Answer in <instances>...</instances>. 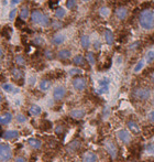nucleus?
I'll return each instance as SVG.
<instances>
[{
	"instance_id": "42",
	"label": "nucleus",
	"mask_w": 154,
	"mask_h": 162,
	"mask_svg": "<svg viewBox=\"0 0 154 162\" xmlns=\"http://www.w3.org/2000/svg\"><path fill=\"white\" fill-rule=\"evenodd\" d=\"M148 119L151 124H154V110H151V112L148 114Z\"/></svg>"
},
{
	"instance_id": "18",
	"label": "nucleus",
	"mask_w": 154,
	"mask_h": 162,
	"mask_svg": "<svg viewBox=\"0 0 154 162\" xmlns=\"http://www.w3.org/2000/svg\"><path fill=\"white\" fill-rule=\"evenodd\" d=\"M65 40H66L65 35L58 33V34H55V35L53 36L52 42H53V44H55V45H61V44H63V43L65 42Z\"/></svg>"
},
{
	"instance_id": "13",
	"label": "nucleus",
	"mask_w": 154,
	"mask_h": 162,
	"mask_svg": "<svg viewBox=\"0 0 154 162\" xmlns=\"http://www.w3.org/2000/svg\"><path fill=\"white\" fill-rule=\"evenodd\" d=\"M105 40H106V43L108 44V45H112L113 42H115V35L112 33V31L111 30H108L107 29L105 31Z\"/></svg>"
},
{
	"instance_id": "14",
	"label": "nucleus",
	"mask_w": 154,
	"mask_h": 162,
	"mask_svg": "<svg viewBox=\"0 0 154 162\" xmlns=\"http://www.w3.org/2000/svg\"><path fill=\"white\" fill-rule=\"evenodd\" d=\"M72 55V52L69 50H66V49H63V50H59L58 53H57V56L59 60H63V61H65V60H68L69 57H71Z\"/></svg>"
},
{
	"instance_id": "38",
	"label": "nucleus",
	"mask_w": 154,
	"mask_h": 162,
	"mask_svg": "<svg viewBox=\"0 0 154 162\" xmlns=\"http://www.w3.org/2000/svg\"><path fill=\"white\" fill-rule=\"evenodd\" d=\"M17 12H18L17 9H11L10 13H9V19H10V20H15L16 19V16H17Z\"/></svg>"
},
{
	"instance_id": "47",
	"label": "nucleus",
	"mask_w": 154,
	"mask_h": 162,
	"mask_svg": "<svg viewBox=\"0 0 154 162\" xmlns=\"http://www.w3.org/2000/svg\"><path fill=\"white\" fill-rule=\"evenodd\" d=\"M15 162H26V160L24 158H22V157H19V158H17Z\"/></svg>"
},
{
	"instance_id": "26",
	"label": "nucleus",
	"mask_w": 154,
	"mask_h": 162,
	"mask_svg": "<svg viewBox=\"0 0 154 162\" xmlns=\"http://www.w3.org/2000/svg\"><path fill=\"white\" fill-rule=\"evenodd\" d=\"M86 61L90 64V65H95V63H96V59H95V54L92 53V52H88L86 54Z\"/></svg>"
},
{
	"instance_id": "35",
	"label": "nucleus",
	"mask_w": 154,
	"mask_h": 162,
	"mask_svg": "<svg viewBox=\"0 0 154 162\" xmlns=\"http://www.w3.org/2000/svg\"><path fill=\"white\" fill-rule=\"evenodd\" d=\"M44 54H45V57L48 60H53L54 59V53L51 50H46Z\"/></svg>"
},
{
	"instance_id": "2",
	"label": "nucleus",
	"mask_w": 154,
	"mask_h": 162,
	"mask_svg": "<svg viewBox=\"0 0 154 162\" xmlns=\"http://www.w3.org/2000/svg\"><path fill=\"white\" fill-rule=\"evenodd\" d=\"M31 20L34 24L41 25L43 28L50 25V18L46 15H44L43 12H41L40 10H34L31 13Z\"/></svg>"
},
{
	"instance_id": "49",
	"label": "nucleus",
	"mask_w": 154,
	"mask_h": 162,
	"mask_svg": "<svg viewBox=\"0 0 154 162\" xmlns=\"http://www.w3.org/2000/svg\"><path fill=\"white\" fill-rule=\"evenodd\" d=\"M150 77H151V82H152L153 84H154V71L151 73V76H150Z\"/></svg>"
},
{
	"instance_id": "48",
	"label": "nucleus",
	"mask_w": 154,
	"mask_h": 162,
	"mask_svg": "<svg viewBox=\"0 0 154 162\" xmlns=\"http://www.w3.org/2000/svg\"><path fill=\"white\" fill-rule=\"evenodd\" d=\"M19 2H20V0H11V6H16Z\"/></svg>"
},
{
	"instance_id": "4",
	"label": "nucleus",
	"mask_w": 154,
	"mask_h": 162,
	"mask_svg": "<svg viewBox=\"0 0 154 162\" xmlns=\"http://www.w3.org/2000/svg\"><path fill=\"white\" fill-rule=\"evenodd\" d=\"M12 158L11 148L7 143L0 142V162H8Z\"/></svg>"
},
{
	"instance_id": "41",
	"label": "nucleus",
	"mask_w": 154,
	"mask_h": 162,
	"mask_svg": "<svg viewBox=\"0 0 154 162\" xmlns=\"http://www.w3.org/2000/svg\"><path fill=\"white\" fill-rule=\"evenodd\" d=\"M52 27H53V29H59L62 27V22H59L58 20H55L52 22Z\"/></svg>"
},
{
	"instance_id": "3",
	"label": "nucleus",
	"mask_w": 154,
	"mask_h": 162,
	"mask_svg": "<svg viewBox=\"0 0 154 162\" xmlns=\"http://www.w3.org/2000/svg\"><path fill=\"white\" fill-rule=\"evenodd\" d=\"M133 97L137 100H141V101H145L150 98L151 96V89L149 87L145 86H141V87H137L134 88L133 93H132Z\"/></svg>"
},
{
	"instance_id": "43",
	"label": "nucleus",
	"mask_w": 154,
	"mask_h": 162,
	"mask_svg": "<svg viewBox=\"0 0 154 162\" xmlns=\"http://www.w3.org/2000/svg\"><path fill=\"white\" fill-rule=\"evenodd\" d=\"M107 92H108V85L101 86V88L98 90V94H104V93H107Z\"/></svg>"
},
{
	"instance_id": "40",
	"label": "nucleus",
	"mask_w": 154,
	"mask_h": 162,
	"mask_svg": "<svg viewBox=\"0 0 154 162\" xmlns=\"http://www.w3.org/2000/svg\"><path fill=\"white\" fill-rule=\"evenodd\" d=\"M69 74H71V75H78V74H82V69L72 68V69H69Z\"/></svg>"
},
{
	"instance_id": "51",
	"label": "nucleus",
	"mask_w": 154,
	"mask_h": 162,
	"mask_svg": "<svg viewBox=\"0 0 154 162\" xmlns=\"http://www.w3.org/2000/svg\"><path fill=\"white\" fill-rule=\"evenodd\" d=\"M1 57H2V50H0V61H1Z\"/></svg>"
},
{
	"instance_id": "37",
	"label": "nucleus",
	"mask_w": 154,
	"mask_h": 162,
	"mask_svg": "<svg viewBox=\"0 0 154 162\" xmlns=\"http://www.w3.org/2000/svg\"><path fill=\"white\" fill-rule=\"evenodd\" d=\"M51 127H52V124L50 121H43L42 122V126H41V128L43 129V130H48V129H50Z\"/></svg>"
},
{
	"instance_id": "50",
	"label": "nucleus",
	"mask_w": 154,
	"mask_h": 162,
	"mask_svg": "<svg viewBox=\"0 0 154 162\" xmlns=\"http://www.w3.org/2000/svg\"><path fill=\"white\" fill-rule=\"evenodd\" d=\"M34 82H35V78H34V77H31V80H30V84H34Z\"/></svg>"
},
{
	"instance_id": "32",
	"label": "nucleus",
	"mask_w": 154,
	"mask_h": 162,
	"mask_svg": "<svg viewBox=\"0 0 154 162\" xmlns=\"http://www.w3.org/2000/svg\"><path fill=\"white\" fill-rule=\"evenodd\" d=\"M143 66H144V61L143 60H140V61L137 63V65L134 66V72H137V73L140 72L143 68Z\"/></svg>"
},
{
	"instance_id": "23",
	"label": "nucleus",
	"mask_w": 154,
	"mask_h": 162,
	"mask_svg": "<svg viewBox=\"0 0 154 162\" xmlns=\"http://www.w3.org/2000/svg\"><path fill=\"white\" fill-rule=\"evenodd\" d=\"M51 84H52V83H51L50 80H42L40 83V89L43 92H46L48 89H50Z\"/></svg>"
},
{
	"instance_id": "25",
	"label": "nucleus",
	"mask_w": 154,
	"mask_h": 162,
	"mask_svg": "<svg viewBox=\"0 0 154 162\" xmlns=\"http://www.w3.org/2000/svg\"><path fill=\"white\" fill-rule=\"evenodd\" d=\"M41 112H42V109L38 105H32L30 107V114L33 116H39L41 114Z\"/></svg>"
},
{
	"instance_id": "1",
	"label": "nucleus",
	"mask_w": 154,
	"mask_h": 162,
	"mask_svg": "<svg viewBox=\"0 0 154 162\" xmlns=\"http://www.w3.org/2000/svg\"><path fill=\"white\" fill-rule=\"evenodd\" d=\"M139 24L144 30H152L154 28V11L152 9H143L138 17Z\"/></svg>"
},
{
	"instance_id": "19",
	"label": "nucleus",
	"mask_w": 154,
	"mask_h": 162,
	"mask_svg": "<svg viewBox=\"0 0 154 162\" xmlns=\"http://www.w3.org/2000/svg\"><path fill=\"white\" fill-rule=\"evenodd\" d=\"M12 120V115L10 113H4L0 116V125H7Z\"/></svg>"
},
{
	"instance_id": "28",
	"label": "nucleus",
	"mask_w": 154,
	"mask_h": 162,
	"mask_svg": "<svg viewBox=\"0 0 154 162\" xmlns=\"http://www.w3.org/2000/svg\"><path fill=\"white\" fill-rule=\"evenodd\" d=\"M15 61H16V63L18 64V65H20V66H22V65H24V64H25V59L21 54H18L17 55L16 59H15Z\"/></svg>"
},
{
	"instance_id": "6",
	"label": "nucleus",
	"mask_w": 154,
	"mask_h": 162,
	"mask_svg": "<svg viewBox=\"0 0 154 162\" xmlns=\"http://www.w3.org/2000/svg\"><path fill=\"white\" fill-rule=\"evenodd\" d=\"M87 86V81L85 77H75L73 80V87L78 92H82L86 88Z\"/></svg>"
},
{
	"instance_id": "53",
	"label": "nucleus",
	"mask_w": 154,
	"mask_h": 162,
	"mask_svg": "<svg viewBox=\"0 0 154 162\" xmlns=\"http://www.w3.org/2000/svg\"><path fill=\"white\" fill-rule=\"evenodd\" d=\"M1 100H2V96H1V95H0V101H1Z\"/></svg>"
},
{
	"instance_id": "39",
	"label": "nucleus",
	"mask_w": 154,
	"mask_h": 162,
	"mask_svg": "<svg viewBox=\"0 0 154 162\" xmlns=\"http://www.w3.org/2000/svg\"><path fill=\"white\" fill-rule=\"evenodd\" d=\"M64 127L62 126V125H58V126L55 128V133H56V135H62V133L64 132Z\"/></svg>"
},
{
	"instance_id": "8",
	"label": "nucleus",
	"mask_w": 154,
	"mask_h": 162,
	"mask_svg": "<svg viewBox=\"0 0 154 162\" xmlns=\"http://www.w3.org/2000/svg\"><path fill=\"white\" fill-rule=\"evenodd\" d=\"M65 95H66V88L64 86H57L55 87V89L53 92V97L55 100H62Z\"/></svg>"
},
{
	"instance_id": "20",
	"label": "nucleus",
	"mask_w": 154,
	"mask_h": 162,
	"mask_svg": "<svg viewBox=\"0 0 154 162\" xmlns=\"http://www.w3.org/2000/svg\"><path fill=\"white\" fill-rule=\"evenodd\" d=\"M81 45H82V48L83 49H88L90 46V39H89V36L86 35V34H84L81 36Z\"/></svg>"
},
{
	"instance_id": "12",
	"label": "nucleus",
	"mask_w": 154,
	"mask_h": 162,
	"mask_svg": "<svg viewBox=\"0 0 154 162\" xmlns=\"http://www.w3.org/2000/svg\"><path fill=\"white\" fill-rule=\"evenodd\" d=\"M128 125V128H129V130L135 133V135H138V133H140V127H139V125L134 121V120H129V121L127 122Z\"/></svg>"
},
{
	"instance_id": "11",
	"label": "nucleus",
	"mask_w": 154,
	"mask_h": 162,
	"mask_svg": "<svg viewBox=\"0 0 154 162\" xmlns=\"http://www.w3.org/2000/svg\"><path fill=\"white\" fill-rule=\"evenodd\" d=\"M97 160H98V157H97L96 153H94V152L88 151L83 155V161L84 162H97Z\"/></svg>"
},
{
	"instance_id": "55",
	"label": "nucleus",
	"mask_w": 154,
	"mask_h": 162,
	"mask_svg": "<svg viewBox=\"0 0 154 162\" xmlns=\"http://www.w3.org/2000/svg\"><path fill=\"white\" fill-rule=\"evenodd\" d=\"M0 109H1V107H0Z\"/></svg>"
},
{
	"instance_id": "54",
	"label": "nucleus",
	"mask_w": 154,
	"mask_h": 162,
	"mask_svg": "<svg viewBox=\"0 0 154 162\" xmlns=\"http://www.w3.org/2000/svg\"><path fill=\"white\" fill-rule=\"evenodd\" d=\"M153 104H154V96H153Z\"/></svg>"
},
{
	"instance_id": "52",
	"label": "nucleus",
	"mask_w": 154,
	"mask_h": 162,
	"mask_svg": "<svg viewBox=\"0 0 154 162\" xmlns=\"http://www.w3.org/2000/svg\"><path fill=\"white\" fill-rule=\"evenodd\" d=\"M82 1H84V2H88V1H90V0H82Z\"/></svg>"
},
{
	"instance_id": "45",
	"label": "nucleus",
	"mask_w": 154,
	"mask_h": 162,
	"mask_svg": "<svg viewBox=\"0 0 154 162\" xmlns=\"http://www.w3.org/2000/svg\"><path fill=\"white\" fill-rule=\"evenodd\" d=\"M100 46H101V44H100L99 41H95V42H94V48H95V50H99Z\"/></svg>"
},
{
	"instance_id": "46",
	"label": "nucleus",
	"mask_w": 154,
	"mask_h": 162,
	"mask_svg": "<svg viewBox=\"0 0 154 162\" xmlns=\"http://www.w3.org/2000/svg\"><path fill=\"white\" fill-rule=\"evenodd\" d=\"M139 45H140V41H137V42H134V43L131 45V46H130V49H131V50H133V49H137Z\"/></svg>"
},
{
	"instance_id": "10",
	"label": "nucleus",
	"mask_w": 154,
	"mask_h": 162,
	"mask_svg": "<svg viewBox=\"0 0 154 162\" xmlns=\"http://www.w3.org/2000/svg\"><path fill=\"white\" fill-rule=\"evenodd\" d=\"M81 146H82L81 141L76 139V140H73L72 142L68 143L67 147H66V150H67V152H75L81 148Z\"/></svg>"
},
{
	"instance_id": "22",
	"label": "nucleus",
	"mask_w": 154,
	"mask_h": 162,
	"mask_svg": "<svg viewBox=\"0 0 154 162\" xmlns=\"http://www.w3.org/2000/svg\"><path fill=\"white\" fill-rule=\"evenodd\" d=\"M29 145L33 148V149H40L41 146H42V143H41V141L39 140V139H36V138H30L29 139Z\"/></svg>"
},
{
	"instance_id": "9",
	"label": "nucleus",
	"mask_w": 154,
	"mask_h": 162,
	"mask_svg": "<svg viewBox=\"0 0 154 162\" xmlns=\"http://www.w3.org/2000/svg\"><path fill=\"white\" fill-rule=\"evenodd\" d=\"M118 138L123 143H125V145H129V143L131 142V136H130V133L127 130H124V129H121V130L118 131Z\"/></svg>"
},
{
	"instance_id": "33",
	"label": "nucleus",
	"mask_w": 154,
	"mask_h": 162,
	"mask_svg": "<svg viewBox=\"0 0 154 162\" xmlns=\"http://www.w3.org/2000/svg\"><path fill=\"white\" fill-rule=\"evenodd\" d=\"M76 7V0H67L66 1V8L67 9H74Z\"/></svg>"
},
{
	"instance_id": "29",
	"label": "nucleus",
	"mask_w": 154,
	"mask_h": 162,
	"mask_svg": "<svg viewBox=\"0 0 154 162\" xmlns=\"http://www.w3.org/2000/svg\"><path fill=\"white\" fill-rule=\"evenodd\" d=\"M99 13L102 17H108L110 15V9L108 7H101L99 9Z\"/></svg>"
},
{
	"instance_id": "31",
	"label": "nucleus",
	"mask_w": 154,
	"mask_h": 162,
	"mask_svg": "<svg viewBox=\"0 0 154 162\" xmlns=\"http://www.w3.org/2000/svg\"><path fill=\"white\" fill-rule=\"evenodd\" d=\"M145 59H146V62L149 64H151L154 61V51H149L148 54H146V56H145Z\"/></svg>"
},
{
	"instance_id": "5",
	"label": "nucleus",
	"mask_w": 154,
	"mask_h": 162,
	"mask_svg": "<svg viewBox=\"0 0 154 162\" xmlns=\"http://www.w3.org/2000/svg\"><path fill=\"white\" fill-rule=\"evenodd\" d=\"M104 146H105L106 151L108 152V154L112 159H116L117 155H118V147H117L116 143L111 139H106L104 141Z\"/></svg>"
},
{
	"instance_id": "15",
	"label": "nucleus",
	"mask_w": 154,
	"mask_h": 162,
	"mask_svg": "<svg viewBox=\"0 0 154 162\" xmlns=\"http://www.w3.org/2000/svg\"><path fill=\"white\" fill-rule=\"evenodd\" d=\"M69 116L74 119H82L85 116V110L83 109H74L69 113Z\"/></svg>"
},
{
	"instance_id": "44",
	"label": "nucleus",
	"mask_w": 154,
	"mask_h": 162,
	"mask_svg": "<svg viewBox=\"0 0 154 162\" xmlns=\"http://www.w3.org/2000/svg\"><path fill=\"white\" fill-rule=\"evenodd\" d=\"M108 84H109V80H108V78H104L102 81L99 82V85L100 86H106V85H108Z\"/></svg>"
},
{
	"instance_id": "24",
	"label": "nucleus",
	"mask_w": 154,
	"mask_h": 162,
	"mask_svg": "<svg viewBox=\"0 0 154 162\" xmlns=\"http://www.w3.org/2000/svg\"><path fill=\"white\" fill-rule=\"evenodd\" d=\"M65 16H66V10H65L64 8L59 7V8L56 9V11H55V17H56L58 20L59 19H63Z\"/></svg>"
},
{
	"instance_id": "7",
	"label": "nucleus",
	"mask_w": 154,
	"mask_h": 162,
	"mask_svg": "<svg viewBox=\"0 0 154 162\" xmlns=\"http://www.w3.org/2000/svg\"><path fill=\"white\" fill-rule=\"evenodd\" d=\"M115 15H116V17L118 18L119 20L123 21V20H125V19L128 18V16H129V10H128V8L124 7V6L117 7L116 10H115Z\"/></svg>"
},
{
	"instance_id": "30",
	"label": "nucleus",
	"mask_w": 154,
	"mask_h": 162,
	"mask_svg": "<svg viewBox=\"0 0 154 162\" xmlns=\"http://www.w3.org/2000/svg\"><path fill=\"white\" fill-rule=\"evenodd\" d=\"M33 44L36 45V46H40V45H43L44 44V39L42 38V36H35L33 39Z\"/></svg>"
},
{
	"instance_id": "36",
	"label": "nucleus",
	"mask_w": 154,
	"mask_h": 162,
	"mask_svg": "<svg viewBox=\"0 0 154 162\" xmlns=\"http://www.w3.org/2000/svg\"><path fill=\"white\" fill-rule=\"evenodd\" d=\"M16 119H17V121H18V122H21V124H22V122H25V120H26L25 116H24V115H22V114L17 115Z\"/></svg>"
},
{
	"instance_id": "21",
	"label": "nucleus",
	"mask_w": 154,
	"mask_h": 162,
	"mask_svg": "<svg viewBox=\"0 0 154 162\" xmlns=\"http://www.w3.org/2000/svg\"><path fill=\"white\" fill-rule=\"evenodd\" d=\"M30 16V10L28 7H22L21 10H20V13H19V18H21L22 20H26L28 18H29Z\"/></svg>"
},
{
	"instance_id": "27",
	"label": "nucleus",
	"mask_w": 154,
	"mask_h": 162,
	"mask_svg": "<svg viewBox=\"0 0 154 162\" xmlns=\"http://www.w3.org/2000/svg\"><path fill=\"white\" fill-rule=\"evenodd\" d=\"M12 75H13V77H15L16 81H19V80H21V78H22L23 74L21 72V69H19V68H13L12 69Z\"/></svg>"
},
{
	"instance_id": "34",
	"label": "nucleus",
	"mask_w": 154,
	"mask_h": 162,
	"mask_svg": "<svg viewBox=\"0 0 154 162\" xmlns=\"http://www.w3.org/2000/svg\"><path fill=\"white\" fill-rule=\"evenodd\" d=\"M2 88H3V90H6L7 93L13 92V86L11 84H3L2 85Z\"/></svg>"
},
{
	"instance_id": "16",
	"label": "nucleus",
	"mask_w": 154,
	"mask_h": 162,
	"mask_svg": "<svg viewBox=\"0 0 154 162\" xmlns=\"http://www.w3.org/2000/svg\"><path fill=\"white\" fill-rule=\"evenodd\" d=\"M18 136H19V132L17 130H7L3 132L2 137L6 139V140H11V139H16Z\"/></svg>"
},
{
	"instance_id": "17",
	"label": "nucleus",
	"mask_w": 154,
	"mask_h": 162,
	"mask_svg": "<svg viewBox=\"0 0 154 162\" xmlns=\"http://www.w3.org/2000/svg\"><path fill=\"white\" fill-rule=\"evenodd\" d=\"M73 63L75 64L76 66H84L86 63V59L83 56V55L78 54V55H75V56L73 57Z\"/></svg>"
}]
</instances>
